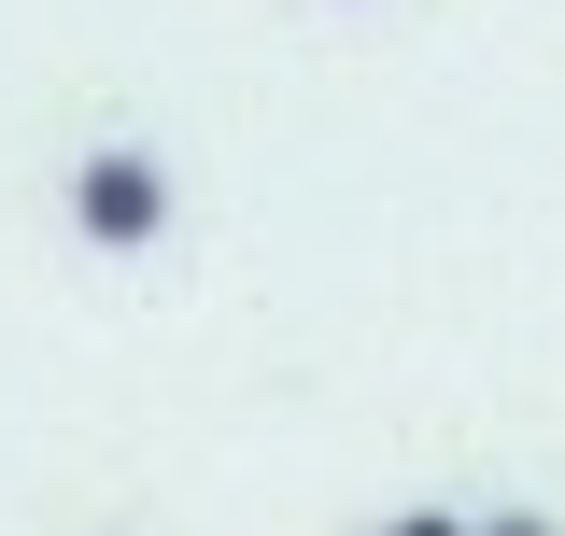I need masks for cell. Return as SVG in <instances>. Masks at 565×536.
Listing matches in <instances>:
<instances>
[{
  "mask_svg": "<svg viewBox=\"0 0 565 536\" xmlns=\"http://www.w3.org/2000/svg\"><path fill=\"white\" fill-rule=\"evenodd\" d=\"M382 536H467V523H452V508H396Z\"/></svg>",
  "mask_w": 565,
  "mask_h": 536,
  "instance_id": "cell-2",
  "label": "cell"
},
{
  "mask_svg": "<svg viewBox=\"0 0 565 536\" xmlns=\"http://www.w3.org/2000/svg\"><path fill=\"white\" fill-rule=\"evenodd\" d=\"M467 536H552V523H537V508H494V523H467Z\"/></svg>",
  "mask_w": 565,
  "mask_h": 536,
  "instance_id": "cell-3",
  "label": "cell"
},
{
  "mask_svg": "<svg viewBox=\"0 0 565 536\" xmlns=\"http://www.w3.org/2000/svg\"><path fill=\"white\" fill-rule=\"evenodd\" d=\"M71 240H85V255H156V240H170V170H156L141 141H99V156L71 170Z\"/></svg>",
  "mask_w": 565,
  "mask_h": 536,
  "instance_id": "cell-1",
  "label": "cell"
}]
</instances>
